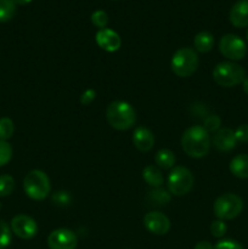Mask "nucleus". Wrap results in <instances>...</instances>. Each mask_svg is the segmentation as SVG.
<instances>
[{
    "instance_id": "0eeeda50",
    "label": "nucleus",
    "mask_w": 248,
    "mask_h": 249,
    "mask_svg": "<svg viewBox=\"0 0 248 249\" xmlns=\"http://www.w3.org/2000/svg\"><path fill=\"white\" fill-rule=\"evenodd\" d=\"M194 175L187 168L174 167L168 177V189L173 196H185L194 187Z\"/></svg>"
},
{
    "instance_id": "2f4dec72",
    "label": "nucleus",
    "mask_w": 248,
    "mask_h": 249,
    "mask_svg": "<svg viewBox=\"0 0 248 249\" xmlns=\"http://www.w3.org/2000/svg\"><path fill=\"white\" fill-rule=\"evenodd\" d=\"M95 97H96V91H95L94 89L85 90V91L82 94V96H80V104L84 105V106L90 105L92 101H94Z\"/></svg>"
},
{
    "instance_id": "c756f323",
    "label": "nucleus",
    "mask_w": 248,
    "mask_h": 249,
    "mask_svg": "<svg viewBox=\"0 0 248 249\" xmlns=\"http://www.w3.org/2000/svg\"><path fill=\"white\" fill-rule=\"evenodd\" d=\"M214 249H243V247L235 240H221L214 246Z\"/></svg>"
},
{
    "instance_id": "a878e982",
    "label": "nucleus",
    "mask_w": 248,
    "mask_h": 249,
    "mask_svg": "<svg viewBox=\"0 0 248 249\" xmlns=\"http://www.w3.org/2000/svg\"><path fill=\"white\" fill-rule=\"evenodd\" d=\"M91 23L100 29L106 28L108 23V16L104 10H96L91 14Z\"/></svg>"
},
{
    "instance_id": "f8f14e48",
    "label": "nucleus",
    "mask_w": 248,
    "mask_h": 249,
    "mask_svg": "<svg viewBox=\"0 0 248 249\" xmlns=\"http://www.w3.org/2000/svg\"><path fill=\"white\" fill-rule=\"evenodd\" d=\"M95 40H96L97 45L107 53L118 51L122 45V39L119 34L109 28L100 29L95 36Z\"/></svg>"
},
{
    "instance_id": "a211bd4d",
    "label": "nucleus",
    "mask_w": 248,
    "mask_h": 249,
    "mask_svg": "<svg viewBox=\"0 0 248 249\" xmlns=\"http://www.w3.org/2000/svg\"><path fill=\"white\" fill-rule=\"evenodd\" d=\"M195 48L198 53H209V51L213 49L214 45V36L213 34H211L209 32H199L198 34H196L195 36Z\"/></svg>"
},
{
    "instance_id": "20e7f679",
    "label": "nucleus",
    "mask_w": 248,
    "mask_h": 249,
    "mask_svg": "<svg viewBox=\"0 0 248 249\" xmlns=\"http://www.w3.org/2000/svg\"><path fill=\"white\" fill-rule=\"evenodd\" d=\"M199 58L196 51L191 48H181L173 55L170 67L173 73L180 78H189L197 71Z\"/></svg>"
},
{
    "instance_id": "bb28decb",
    "label": "nucleus",
    "mask_w": 248,
    "mask_h": 249,
    "mask_svg": "<svg viewBox=\"0 0 248 249\" xmlns=\"http://www.w3.org/2000/svg\"><path fill=\"white\" fill-rule=\"evenodd\" d=\"M220 125H221V119L220 117L216 116V114H211V116H208L206 119H204L203 128L206 129L208 133L215 134L216 131L220 129Z\"/></svg>"
},
{
    "instance_id": "ddd939ff",
    "label": "nucleus",
    "mask_w": 248,
    "mask_h": 249,
    "mask_svg": "<svg viewBox=\"0 0 248 249\" xmlns=\"http://www.w3.org/2000/svg\"><path fill=\"white\" fill-rule=\"evenodd\" d=\"M213 146L220 152H229V151L233 150L237 145V140H236L235 131L230 128H221L214 134L213 136Z\"/></svg>"
},
{
    "instance_id": "39448f33",
    "label": "nucleus",
    "mask_w": 248,
    "mask_h": 249,
    "mask_svg": "<svg viewBox=\"0 0 248 249\" xmlns=\"http://www.w3.org/2000/svg\"><path fill=\"white\" fill-rule=\"evenodd\" d=\"M23 190L29 198L43 201L50 194V179L43 170H31L23 180Z\"/></svg>"
},
{
    "instance_id": "aec40b11",
    "label": "nucleus",
    "mask_w": 248,
    "mask_h": 249,
    "mask_svg": "<svg viewBox=\"0 0 248 249\" xmlns=\"http://www.w3.org/2000/svg\"><path fill=\"white\" fill-rule=\"evenodd\" d=\"M16 14V4L14 0H0V23L10 21Z\"/></svg>"
},
{
    "instance_id": "f257e3e1",
    "label": "nucleus",
    "mask_w": 248,
    "mask_h": 249,
    "mask_svg": "<svg viewBox=\"0 0 248 249\" xmlns=\"http://www.w3.org/2000/svg\"><path fill=\"white\" fill-rule=\"evenodd\" d=\"M211 135L202 125L190 126L181 136V147L189 157L202 158L211 150Z\"/></svg>"
},
{
    "instance_id": "c9c22d12",
    "label": "nucleus",
    "mask_w": 248,
    "mask_h": 249,
    "mask_svg": "<svg viewBox=\"0 0 248 249\" xmlns=\"http://www.w3.org/2000/svg\"><path fill=\"white\" fill-rule=\"evenodd\" d=\"M246 38H247V41H248V31H247V36H246Z\"/></svg>"
},
{
    "instance_id": "7c9ffc66",
    "label": "nucleus",
    "mask_w": 248,
    "mask_h": 249,
    "mask_svg": "<svg viewBox=\"0 0 248 249\" xmlns=\"http://www.w3.org/2000/svg\"><path fill=\"white\" fill-rule=\"evenodd\" d=\"M235 136L237 142H248V124H242L235 130Z\"/></svg>"
},
{
    "instance_id": "5701e85b",
    "label": "nucleus",
    "mask_w": 248,
    "mask_h": 249,
    "mask_svg": "<svg viewBox=\"0 0 248 249\" xmlns=\"http://www.w3.org/2000/svg\"><path fill=\"white\" fill-rule=\"evenodd\" d=\"M15 190V180L11 175H0V197H6Z\"/></svg>"
},
{
    "instance_id": "7ed1b4c3",
    "label": "nucleus",
    "mask_w": 248,
    "mask_h": 249,
    "mask_svg": "<svg viewBox=\"0 0 248 249\" xmlns=\"http://www.w3.org/2000/svg\"><path fill=\"white\" fill-rule=\"evenodd\" d=\"M246 78V71L236 62H220L214 67L213 79L223 88H233L242 84Z\"/></svg>"
},
{
    "instance_id": "9b49d317",
    "label": "nucleus",
    "mask_w": 248,
    "mask_h": 249,
    "mask_svg": "<svg viewBox=\"0 0 248 249\" xmlns=\"http://www.w3.org/2000/svg\"><path fill=\"white\" fill-rule=\"evenodd\" d=\"M143 225L148 232L162 236L169 232L170 220L160 212H150L143 216Z\"/></svg>"
},
{
    "instance_id": "e433bc0d",
    "label": "nucleus",
    "mask_w": 248,
    "mask_h": 249,
    "mask_svg": "<svg viewBox=\"0 0 248 249\" xmlns=\"http://www.w3.org/2000/svg\"><path fill=\"white\" fill-rule=\"evenodd\" d=\"M0 209H1V203H0Z\"/></svg>"
},
{
    "instance_id": "6e6552de",
    "label": "nucleus",
    "mask_w": 248,
    "mask_h": 249,
    "mask_svg": "<svg viewBox=\"0 0 248 249\" xmlns=\"http://www.w3.org/2000/svg\"><path fill=\"white\" fill-rule=\"evenodd\" d=\"M219 51L229 60L240 61L247 53V45L245 40L236 34H225L219 41Z\"/></svg>"
},
{
    "instance_id": "393cba45",
    "label": "nucleus",
    "mask_w": 248,
    "mask_h": 249,
    "mask_svg": "<svg viewBox=\"0 0 248 249\" xmlns=\"http://www.w3.org/2000/svg\"><path fill=\"white\" fill-rule=\"evenodd\" d=\"M12 147L7 141L0 140V167H4L11 160Z\"/></svg>"
},
{
    "instance_id": "f3484780",
    "label": "nucleus",
    "mask_w": 248,
    "mask_h": 249,
    "mask_svg": "<svg viewBox=\"0 0 248 249\" xmlns=\"http://www.w3.org/2000/svg\"><path fill=\"white\" fill-rule=\"evenodd\" d=\"M142 178L150 186L157 187V189L162 186L163 181H164L160 170L155 165H147V167L143 168Z\"/></svg>"
},
{
    "instance_id": "473e14b6",
    "label": "nucleus",
    "mask_w": 248,
    "mask_h": 249,
    "mask_svg": "<svg viewBox=\"0 0 248 249\" xmlns=\"http://www.w3.org/2000/svg\"><path fill=\"white\" fill-rule=\"evenodd\" d=\"M194 249H214V246L208 241H199L196 243Z\"/></svg>"
},
{
    "instance_id": "2eb2a0df",
    "label": "nucleus",
    "mask_w": 248,
    "mask_h": 249,
    "mask_svg": "<svg viewBox=\"0 0 248 249\" xmlns=\"http://www.w3.org/2000/svg\"><path fill=\"white\" fill-rule=\"evenodd\" d=\"M229 18L232 26L237 28L248 27V0H238L231 7Z\"/></svg>"
},
{
    "instance_id": "412c9836",
    "label": "nucleus",
    "mask_w": 248,
    "mask_h": 249,
    "mask_svg": "<svg viewBox=\"0 0 248 249\" xmlns=\"http://www.w3.org/2000/svg\"><path fill=\"white\" fill-rule=\"evenodd\" d=\"M148 199H150V202H152L155 206H164V204L169 203L170 195L168 194L165 190H162L158 187V189L153 190V191L150 192V195H148Z\"/></svg>"
},
{
    "instance_id": "6ab92c4d",
    "label": "nucleus",
    "mask_w": 248,
    "mask_h": 249,
    "mask_svg": "<svg viewBox=\"0 0 248 249\" xmlns=\"http://www.w3.org/2000/svg\"><path fill=\"white\" fill-rule=\"evenodd\" d=\"M155 162L162 169H172L175 164V155L170 150L163 148L156 153Z\"/></svg>"
},
{
    "instance_id": "423d86ee",
    "label": "nucleus",
    "mask_w": 248,
    "mask_h": 249,
    "mask_svg": "<svg viewBox=\"0 0 248 249\" xmlns=\"http://www.w3.org/2000/svg\"><path fill=\"white\" fill-rule=\"evenodd\" d=\"M243 209V201L235 194H224L215 199L214 214L220 220H232L237 218Z\"/></svg>"
},
{
    "instance_id": "dca6fc26",
    "label": "nucleus",
    "mask_w": 248,
    "mask_h": 249,
    "mask_svg": "<svg viewBox=\"0 0 248 249\" xmlns=\"http://www.w3.org/2000/svg\"><path fill=\"white\" fill-rule=\"evenodd\" d=\"M229 168L238 179H248V155H237L233 157Z\"/></svg>"
},
{
    "instance_id": "4468645a",
    "label": "nucleus",
    "mask_w": 248,
    "mask_h": 249,
    "mask_svg": "<svg viewBox=\"0 0 248 249\" xmlns=\"http://www.w3.org/2000/svg\"><path fill=\"white\" fill-rule=\"evenodd\" d=\"M134 146L141 152H148L155 145V136L150 129L145 126H138L133 133Z\"/></svg>"
},
{
    "instance_id": "72a5a7b5",
    "label": "nucleus",
    "mask_w": 248,
    "mask_h": 249,
    "mask_svg": "<svg viewBox=\"0 0 248 249\" xmlns=\"http://www.w3.org/2000/svg\"><path fill=\"white\" fill-rule=\"evenodd\" d=\"M242 88H243V91L248 95V77L245 78V80H243Z\"/></svg>"
},
{
    "instance_id": "b1692460",
    "label": "nucleus",
    "mask_w": 248,
    "mask_h": 249,
    "mask_svg": "<svg viewBox=\"0 0 248 249\" xmlns=\"http://www.w3.org/2000/svg\"><path fill=\"white\" fill-rule=\"evenodd\" d=\"M11 243V229L2 219H0V249L9 247Z\"/></svg>"
},
{
    "instance_id": "9d476101",
    "label": "nucleus",
    "mask_w": 248,
    "mask_h": 249,
    "mask_svg": "<svg viewBox=\"0 0 248 249\" xmlns=\"http://www.w3.org/2000/svg\"><path fill=\"white\" fill-rule=\"evenodd\" d=\"M77 245V235L70 229L53 230L48 237V246L50 249H75Z\"/></svg>"
},
{
    "instance_id": "c85d7f7f",
    "label": "nucleus",
    "mask_w": 248,
    "mask_h": 249,
    "mask_svg": "<svg viewBox=\"0 0 248 249\" xmlns=\"http://www.w3.org/2000/svg\"><path fill=\"white\" fill-rule=\"evenodd\" d=\"M226 231H228V226L224 223V220H214L213 223L211 224V233L215 238H221L225 236Z\"/></svg>"
},
{
    "instance_id": "f03ea898",
    "label": "nucleus",
    "mask_w": 248,
    "mask_h": 249,
    "mask_svg": "<svg viewBox=\"0 0 248 249\" xmlns=\"http://www.w3.org/2000/svg\"><path fill=\"white\" fill-rule=\"evenodd\" d=\"M106 118L109 125L116 130H128L136 121L135 109L125 101H113L107 106Z\"/></svg>"
},
{
    "instance_id": "f704fd0d",
    "label": "nucleus",
    "mask_w": 248,
    "mask_h": 249,
    "mask_svg": "<svg viewBox=\"0 0 248 249\" xmlns=\"http://www.w3.org/2000/svg\"><path fill=\"white\" fill-rule=\"evenodd\" d=\"M16 5H27L32 1V0H14Z\"/></svg>"
},
{
    "instance_id": "cd10ccee",
    "label": "nucleus",
    "mask_w": 248,
    "mask_h": 249,
    "mask_svg": "<svg viewBox=\"0 0 248 249\" xmlns=\"http://www.w3.org/2000/svg\"><path fill=\"white\" fill-rule=\"evenodd\" d=\"M51 201L55 206L58 207H66L71 203L72 201V197H71L70 192L67 191H57L51 197Z\"/></svg>"
},
{
    "instance_id": "4be33fe9",
    "label": "nucleus",
    "mask_w": 248,
    "mask_h": 249,
    "mask_svg": "<svg viewBox=\"0 0 248 249\" xmlns=\"http://www.w3.org/2000/svg\"><path fill=\"white\" fill-rule=\"evenodd\" d=\"M15 133L14 122L7 117L0 118V140H9Z\"/></svg>"
},
{
    "instance_id": "1a4fd4ad",
    "label": "nucleus",
    "mask_w": 248,
    "mask_h": 249,
    "mask_svg": "<svg viewBox=\"0 0 248 249\" xmlns=\"http://www.w3.org/2000/svg\"><path fill=\"white\" fill-rule=\"evenodd\" d=\"M11 230L22 240H31L38 233V225L33 218L24 214H18L11 220Z\"/></svg>"
}]
</instances>
